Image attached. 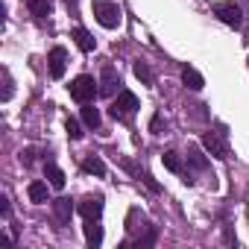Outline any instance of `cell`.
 Returning a JSON list of instances; mask_svg holds the SVG:
<instances>
[{"label": "cell", "mask_w": 249, "mask_h": 249, "mask_svg": "<svg viewBox=\"0 0 249 249\" xmlns=\"http://www.w3.org/2000/svg\"><path fill=\"white\" fill-rule=\"evenodd\" d=\"M85 243H88L91 249H97V246L103 243V226H100L97 220H85Z\"/></svg>", "instance_id": "cell-10"}, {"label": "cell", "mask_w": 249, "mask_h": 249, "mask_svg": "<svg viewBox=\"0 0 249 249\" xmlns=\"http://www.w3.org/2000/svg\"><path fill=\"white\" fill-rule=\"evenodd\" d=\"M65 132H68V138H73V141H79V138H82V126H79L73 117H68V120H65Z\"/></svg>", "instance_id": "cell-21"}, {"label": "cell", "mask_w": 249, "mask_h": 249, "mask_svg": "<svg viewBox=\"0 0 249 249\" xmlns=\"http://www.w3.org/2000/svg\"><path fill=\"white\" fill-rule=\"evenodd\" d=\"M202 147H205L214 159H229V147H226L223 132H205V135H202Z\"/></svg>", "instance_id": "cell-6"}, {"label": "cell", "mask_w": 249, "mask_h": 249, "mask_svg": "<svg viewBox=\"0 0 249 249\" xmlns=\"http://www.w3.org/2000/svg\"><path fill=\"white\" fill-rule=\"evenodd\" d=\"M47 65H50V76L53 79H62L65 71H68V50L65 47H53L47 53Z\"/></svg>", "instance_id": "cell-5"}, {"label": "cell", "mask_w": 249, "mask_h": 249, "mask_svg": "<svg viewBox=\"0 0 249 249\" xmlns=\"http://www.w3.org/2000/svg\"><path fill=\"white\" fill-rule=\"evenodd\" d=\"M68 3H76V0H68Z\"/></svg>", "instance_id": "cell-24"}, {"label": "cell", "mask_w": 249, "mask_h": 249, "mask_svg": "<svg viewBox=\"0 0 249 249\" xmlns=\"http://www.w3.org/2000/svg\"><path fill=\"white\" fill-rule=\"evenodd\" d=\"M76 211H79L85 220H100V214H103V196H85V199L76 205Z\"/></svg>", "instance_id": "cell-7"}, {"label": "cell", "mask_w": 249, "mask_h": 249, "mask_svg": "<svg viewBox=\"0 0 249 249\" xmlns=\"http://www.w3.org/2000/svg\"><path fill=\"white\" fill-rule=\"evenodd\" d=\"M161 161H164V167H167L170 173H182V170H185V167H182L179 153H164V156H161Z\"/></svg>", "instance_id": "cell-18"}, {"label": "cell", "mask_w": 249, "mask_h": 249, "mask_svg": "<svg viewBox=\"0 0 249 249\" xmlns=\"http://www.w3.org/2000/svg\"><path fill=\"white\" fill-rule=\"evenodd\" d=\"M73 41H76V47H79L82 53H91V50L97 47L94 36H91L88 30H82V27H76V30H73Z\"/></svg>", "instance_id": "cell-11"}, {"label": "cell", "mask_w": 249, "mask_h": 249, "mask_svg": "<svg viewBox=\"0 0 249 249\" xmlns=\"http://www.w3.org/2000/svg\"><path fill=\"white\" fill-rule=\"evenodd\" d=\"M135 76H138L144 85H153V71H150L144 62H135Z\"/></svg>", "instance_id": "cell-19"}, {"label": "cell", "mask_w": 249, "mask_h": 249, "mask_svg": "<svg viewBox=\"0 0 249 249\" xmlns=\"http://www.w3.org/2000/svg\"><path fill=\"white\" fill-rule=\"evenodd\" d=\"M27 196H30V202H36V205L47 202V182H30V185H27Z\"/></svg>", "instance_id": "cell-14"}, {"label": "cell", "mask_w": 249, "mask_h": 249, "mask_svg": "<svg viewBox=\"0 0 249 249\" xmlns=\"http://www.w3.org/2000/svg\"><path fill=\"white\" fill-rule=\"evenodd\" d=\"M82 170L91 173V176H106V164H103L97 156H88V159L82 161Z\"/></svg>", "instance_id": "cell-16"}, {"label": "cell", "mask_w": 249, "mask_h": 249, "mask_svg": "<svg viewBox=\"0 0 249 249\" xmlns=\"http://www.w3.org/2000/svg\"><path fill=\"white\" fill-rule=\"evenodd\" d=\"M117 85H120V76L114 73V68H103V79H100V94H103V97H111Z\"/></svg>", "instance_id": "cell-9"}, {"label": "cell", "mask_w": 249, "mask_h": 249, "mask_svg": "<svg viewBox=\"0 0 249 249\" xmlns=\"http://www.w3.org/2000/svg\"><path fill=\"white\" fill-rule=\"evenodd\" d=\"M214 15H217L226 27H231V30H240V27H243V12H240L234 3H220V6H214Z\"/></svg>", "instance_id": "cell-4"}, {"label": "cell", "mask_w": 249, "mask_h": 249, "mask_svg": "<svg viewBox=\"0 0 249 249\" xmlns=\"http://www.w3.org/2000/svg\"><path fill=\"white\" fill-rule=\"evenodd\" d=\"M68 91H71V97L76 100V103H91L97 94H100V88H97V82H94V76H88V73H82V76H76L71 85H68Z\"/></svg>", "instance_id": "cell-2"}, {"label": "cell", "mask_w": 249, "mask_h": 249, "mask_svg": "<svg viewBox=\"0 0 249 249\" xmlns=\"http://www.w3.org/2000/svg\"><path fill=\"white\" fill-rule=\"evenodd\" d=\"M188 159H191V164H194L196 170H205V167H208V161H205V156H202V153H199L196 147H191V150H188Z\"/></svg>", "instance_id": "cell-20"}, {"label": "cell", "mask_w": 249, "mask_h": 249, "mask_svg": "<svg viewBox=\"0 0 249 249\" xmlns=\"http://www.w3.org/2000/svg\"><path fill=\"white\" fill-rule=\"evenodd\" d=\"M44 176L50 179V185H53L56 191H62V188H65V173H62V167H59V164L44 161Z\"/></svg>", "instance_id": "cell-13"}, {"label": "cell", "mask_w": 249, "mask_h": 249, "mask_svg": "<svg viewBox=\"0 0 249 249\" xmlns=\"http://www.w3.org/2000/svg\"><path fill=\"white\" fill-rule=\"evenodd\" d=\"M50 0H30V12L36 15V18H47L50 15Z\"/></svg>", "instance_id": "cell-17"}, {"label": "cell", "mask_w": 249, "mask_h": 249, "mask_svg": "<svg viewBox=\"0 0 249 249\" xmlns=\"http://www.w3.org/2000/svg\"><path fill=\"white\" fill-rule=\"evenodd\" d=\"M73 211H76V208H73V202H71L68 196H59V199L53 202V214H56V220H59L62 226H65V223H71Z\"/></svg>", "instance_id": "cell-8"}, {"label": "cell", "mask_w": 249, "mask_h": 249, "mask_svg": "<svg viewBox=\"0 0 249 249\" xmlns=\"http://www.w3.org/2000/svg\"><path fill=\"white\" fill-rule=\"evenodd\" d=\"M182 82H185V88H191V91H199V88L205 85V79H202V73H199L196 68H182Z\"/></svg>", "instance_id": "cell-12"}, {"label": "cell", "mask_w": 249, "mask_h": 249, "mask_svg": "<svg viewBox=\"0 0 249 249\" xmlns=\"http://www.w3.org/2000/svg\"><path fill=\"white\" fill-rule=\"evenodd\" d=\"M0 214H3V217H9V199H6V196L0 199Z\"/></svg>", "instance_id": "cell-23"}, {"label": "cell", "mask_w": 249, "mask_h": 249, "mask_svg": "<svg viewBox=\"0 0 249 249\" xmlns=\"http://www.w3.org/2000/svg\"><path fill=\"white\" fill-rule=\"evenodd\" d=\"M108 111H111L114 120H126V117H132V114L138 111V97H135L132 91H120Z\"/></svg>", "instance_id": "cell-3"}, {"label": "cell", "mask_w": 249, "mask_h": 249, "mask_svg": "<svg viewBox=\"0 0 249 249\" xmlns=\"http://www.w3.org/2000/svg\"><path fill=\"white\" fill-rule=\"evenodd\" d=\"M91 9H94V18L100 21V27H106V30H114V27H120V21H123L120 6L111 3V0H94Z\"/></svg>", "instance_id": "cell-1"}, {"label": "cell", "mask_w": 249, "mask_h": 249, "mask_svg": "<svg viewBox=\"0 0 249 249\" xmlns=\"http://www.w3.org/2000/svg\"><path fill=\"white\" fill-rule=\"evenodd\" d=\"M82 123H85L88 129H97L100 126V111L94 106H88V103H82Z\"/></svg>", "instance_id": "cell-15"}, {"label": "cell", "mask_w": 249, "mask_h": 249, "mask_svg": "<svg viewBox=\"0 0 249 249\" xmlns=\"http://www.w3.org/2000/svg\"><path fill=\"white\" fill-rule=\"evenodd\" d=\"M144 182H147V188H150V191H156V194H159V182H156L150 173H144Z\"/></svg>", "instance_id": "cell-22"}]
</instances>
